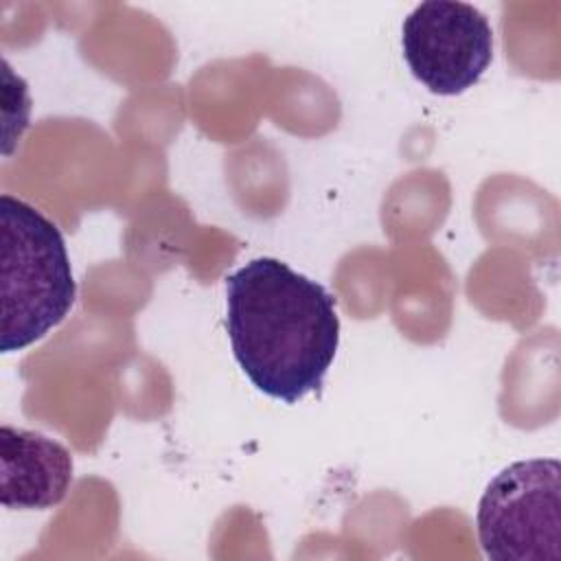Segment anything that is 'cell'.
I'll return each instance as SVG.
<instances>
[{
	"label": "cell",
	"mask_w": 561,
	"mask_h": 561,
	"mask_svg": "<svg viewBox=\"0 0 561 561\" xmlns=\"http://www.w3.org/2000/svg\"><path fill=\"white\" fill-rule=\"evenodd\" d=\"M226 329L245 377L283 403L322 386L340 344L335 298L272 256L226 278Z\"/></svg>",
	"instance_id": "6da1fadb"
},
{
	"label": "cell",
	"mask_w": 561,
	"mask_h": 561,
	"mask_svg": "<svg viewBox=\"0 0 561 561\" xmlns=\"http://www.w3.org/2000/svg\"><path fill=\"white\" fill-rule=\"evenodd\" d=\"M0 348L13 353L42 340L70 313L77 285L57 224L9 193L0 195Z\"/></svg>",
	"instance_id": "7a4b0ae2"
},
{
	"label": "cell",
	"mask_w": 561,
	"mask_h": 561,
	"mask_svg": "<svg viewBox=\"0 0 561 561\" xmlns=\"http://www.w3.org/2000/svg\"><path fill=\"white\" fill-rule=\"evenodd\" d=\"M478 539L495 561L561 559V465L517 460L484 489L476 513Z\"/></svg>",
	"instance_id": "3957f363"
},
{
	"label": "cell",
	"mask_w": 561,
	"mask_h": 561,
	"mask_svg": "<svg viewBox=\"0 0 561 561\" xmlns=\"http://www.w3.org/2000/svg\"><path fill=\"white\" fill-rule=\"evenodd\" d=\"M412 75L440 96L473 88L493 59V28L482 11L458 0L421 2L401 28Z\"/></svg>",
	"instance_id": "277c9868"
},
{
	"label": "cell",
	"mask_w": 561,
	"mask_h": 561,
	"mask_svg": "<svg viewBox=\"0 0 561 561\" xmlns=\"http://www.w3.org/2000/svg\"><path fill=\"white\" fill-rule=\"evenodd\" d=\"M0 495L4 508H50L59 504L72 482L70 451L31 430L0 427Z\"/></svg>",
	"instance_id": "5b68a950"
}]
</instances>
